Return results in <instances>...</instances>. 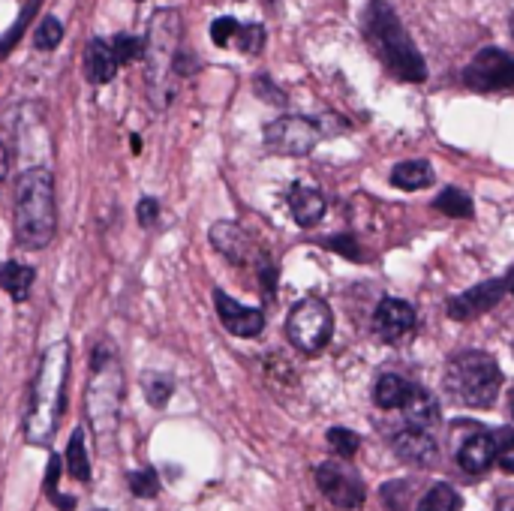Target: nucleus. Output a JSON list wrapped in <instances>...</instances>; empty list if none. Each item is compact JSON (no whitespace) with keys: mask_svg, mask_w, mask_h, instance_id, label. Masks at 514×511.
Segmentation results:
<instances>
[{"mask_svg":"<svg viewBox=\"0 0 514 511\" xmlns=\"http://www.w3.org/2000/svg\"><path fill=\"white\" fill-rule=\"evenodd\" d=\"M58 475H61V457H52V460H49V472H46V493H49V499H52L61 511H73V508H76V499H73V496H61V490H58Z\"/></svg>","mask_w":514,"mask_h":511,"instance_id":"c756f323","label":"nucleus"},{"mask_svg":"<svg viewBox=\"0 0 514 511\" xmlns=\"http://www.w3.org/2000/svg\"><path fill=\"white\" fill-rule=\"evenodd\" d=\"M64 40V28H61V22L58 19H52V16H46L43 22H40V28H37V34H34V46L40 49V52H52V49H58V43Z\"/></svg>","mask_w":514,"mask_h":511,"instance_id":"c85d7f7f","label":"nucleus"},{"mask_svg":"<svg viewBox=\"0 0 514 511\" xmlns=\"http://www.w3.org/2000/svg\"><path fill=\"white\" fill-rule=\"evenodd\" d=\"M214 307H217V316H220L223 328L229 334H235V337H259L262 328H265L262 310L247 307V304H238L223 289H214Z\"/></svg>","mask_w":514,"mask_h":511,"instance_id":"f8f14e48","label":"nucleus"},{"mask_svg":"<svg viewBox=\"0 0 514 511\" xmlns=\"http://www.w3.org/2000/svg\"><path fill=\"white\" fill-rule=\"evenodd\" d=\"M433 208L442 211V214H448V217H454V220H469V217H472V199H469L463 190H457V187H448V190L433 202Z\"/></svg>","mask_w":514,"mask_h":511,"instance_id":"393cba45","label":"nucleus"},{"mask_svg":"<svg viewBox=\"0 0 514 511\" xmlns=\"http://www.w3.org/2000/svg\"><path fill=\"white\" fill-rule=\"evenodd\" d=\"M394 451L406 460V463H418V466H430L439 457V448L433 442V436L427 430H415L406 427L394 436Z\"/></svg>","mask_w":514,"mask_h":511,"instance_id":"2eb2a0df","label":"nucleus"},{"mask_svg":"<svg viewBox=\"0 0 514 511\" xmlns=\"http://www.w3.org/2000/svg\"><path fill=\"white\" fill-rule=\"evenodd\" d=\"M238 49L247 52V55H259L265 49V28L262 25H247L238 31Z\"/></svg>","mask_w":514,"mask_h":511,"instance_id":"2f4dec72","label":"nucleus"},{"mask_svg":"<svg viewBox=\"0 0 514 511\" xmlns=\"http://www.w3.org/2000/svg\"><path fill=\"white\" fill-rule=\"evenodd\" d=\"M511 412H514V406H511Z\"/></svg>","mask_w":514,"mask_h":511,"instance_id":"37998d69","label":"nucleus"},{"mask_svg":"<svg viewBox=\"0 0 514 511\" xmlns=\"http://www.w3.org/2000/svg\"><path fill=\"white\" fill-rule=\"evenodd\" d=\"M373 43L397 79L415 82V85L427 79V64H424L421 52L415 49L412 37L406 34V28L394 16V10L388 4H382V0L373 7Z\"/></svg>","mask_w":514,"mask_h":511,"instance_id":"20e7f679","label":"nucleus"},{"mask_svg":"<svg viewBox=\"0 0 514 511\" xmlns=\"http://www.w3.org/2000/svg\"><path fill=\"white\" fill-rule=\"evenodd\" d=\"M409 391H412V385H409L403 376L385 373V376H379V382H376V388H373V400H376V406H382V409H403Z\"/></svg>","mask_w":514,"mask_h":511,"instance_id":"4be33fe9","label":"nucleus"},{"mask_svg":"<svg viewBox=\"0 0 514 511\" xmlns=\"http://www.w3.org/2000/svg\"><path fill=\"white\" fill-rule=\"evenodd\" d=\"M178 37H181V19L175 10H160L148 28L145 40V61H148V82L157 94L163 88V76L172 70V61L178 55Z\"/></svg>","mask_w":514,"mask_h":511,"instance_id":"0eeeda50","label":"nucleus"},{"mask_svg":"<svg viewBox=\"0 0 514 511\" xmlns=\"http://www.w3.org/2000/svg\"><path fill=\"white\" fill-rule=\"evenodd\" d=\"M208 238H211L214 250L223 253V256H226L229 262H235V265H250L253 259H259V250H256L253 235H250L244 226L232 223V220L214 223L211 232H208Z\"/></svg>","mask_w":514,"mask_h":511,"instance_id":"9b49d317","label":"nucleus"},{"mask_svg":"<svg viewBox=\"0 0 514 511\" xmlns=\"http://www.w3.org/2000/svg\"><path fill=\"white\" fill-rule=\"evenodd\" d=\"M316 484L328 496V502H334L337 508H346V511L361 508L364 499H367L361 475L346 460H325V463H319L316 466Z\"/></svg>","mask_w":514,"mask_h":511,"instance_id":"1a4fd4ad","label":"nucleus"},{"mask_svg":"<svg viewBox=\"0 0 514 511\" xmlns=\"http://www.w3.org/2000/svg\"><path fill=\"white\" fill-rule=\"evenodd\" d=\"M502 370L487 352H460L445 370L448 394L463 406H490L499 394Z\"/></svg>","mask_w":514,"mask_h":511,"instance_id":"39448f33","label":"nucleus"},{"mask_svg":"<svg viewBox=\"0 0 514 511\" xmlns=\"http://www.w3.org/2000/svg\"><path fill=\"white\" fill-rule=\"evenodd\" d=\"M319 139H322L319 124L310 118H301V115L277 118L262 133L265 148L271 154H280V157H307L319 145Z\"/></svg>","mask_w":514,"mask_h":511,"instance_id":"6e6552de","label":"nucleus"},{"mask_svg":"<svg viewBox=\"0 0 514 511\" xmlns=\"http://www.w3.org/2000/svg\"><path fill=\"white\" fill-rule=\"evenodd\" d=\"M67 370H70V343L58 340L43 352L40 370L34 376L31 403H28V415H25V439L31 445H49L61 424Z\"/></svg>","mask_w":514,"mask_h":511,"instance_id":"f257e3e1","label":"nucleus"},{"mask_svg":"<svg viewBox=\"0 0 514 511\" xmlns=\"http://www.w3.org/2000/svg\"><path fill=\"white\" fill-rule=\"evenodd\" d=\"M373 328L385 343H397L415 328V310L400 298H382L373 313Z\"/></svg>","mask_w":514,"mask_h":511,"instance_id":"4468645a","label":"nucleus"},{"mask_svg":"<svg viewBox=\"0 0 514 511\" xmlns=\"http://www.w3.org/2000/svg\"><path fill=\"white\" fill-rule=\"evenodd\" d=\"M136 217H139L142 226H154V223L160 220V202L151 199V196H145V199L136 205Z\"/></svg>","mask_w":514,"mask_h":511,"instance_id":"e433bc0d","label":"nucleus"},{"mask_svg":"<svg viewBox=\"0 0 514 511\" xmlns=\"http://www.w3.org/2000/svg\"><path fill=\"white\" fill-rule=\"evenodd\" d=\"M289 211L295 217L298 226H316L322 217H325V196L316 190V187H307V184H295L289 190Z\"/></svg>","mask_w":514,"mask_h":511,"instance_id":"f3484780","label":"nucleus"},{"mask_svg":"<svg viewBox=\"0 0 514 511\" xmlns=\"http://www.w3.org/2000/svg\"><path fill=\"white\" fill-rule=\"evenodd\" d=\"M511 37H514V16H511Z\"/></svg>","mask_w":514,"mask_h":511,"instance_id":"79ce46f5","label":"nucleus"},{"mask_svg":"<svg viewBox=\"0 0 514 511\" xmlns=\"http://www.w3.org/2000/svg\"><path fill=\"white\" fill-rule=\"evenodd\" d=\"M418 511H460V496L451 484H433L418 502Z\"/></svg>","mask_w":514,"mask_h":511,"instance_id":"b1692460","label":"nucleus"},{"mask_svg":"<svg viewBox=\"0 0 514 511\" xmlns=\"http://www.w3.org/2000/svg\"><path fill=\"white\" fill-rule=\"evenodd\" d=\"M505 292V280H487V283H478L454 298H448V316L463 322V319H475L487 310H493L499 304Z\"/></svg>","mask_w":514,"mask_h":511,"instance_id":"ddd939ff","label":"nucleus"},{"mask_svg":"<svg viewBox=\"0 0 514 511\" xmlns=\"http://www.w3.org/2000/svg\"><path fill=\"white\" fill-rule=\"evenodd\" d=\"M433 178L436 175H433V166L427 160H406V163H397L394 172H391V184L397 190H406V193L430 187Z\"/></svg>","mask_w":514,"mask_h":511,"instance_id":"aec40b11","label":"nucleus"},{"mask_svg":"<svg viewBox=\"0 0 514 511\" xmlns=\"http://www.w3.org/2000/svg\"><path fill=\"white\" fill-rule=\"evenodd\" d=\"M175 394V385L169 376H148L145 379V400L154 406V409H163Z\"/></svg>","mask_w":514,"mask_h":511,"instance_id":"cd10ccee","label":"nucleus"},{"mask_svg":"<svg viewBox=\"0 0 514 511\" xmlns=\"http://www.w3.org/2000/svg\"><path fill=\"white\" fill-rule=\"evenodd\" d=\"M91 373L94 376H91V385L85 394V409H88L91 427L97 433L109 436L118 427V412H121V400H124V373H121V364L109 343L94 349Z\"/></svg>","mask_w":514,"mask_h":511,"instance_id":"7ed1b4c3","label":"nucleus"},{"mask_svg":"<svg viewBox=\"0 0 514 511\" xmlns=\"http://www.w3.org/2000/svg\"><path fill=\"white\" fill-rule=\"evenodd\" d=\"M37 274L31 265H22V262H7L4 268H0V289H4L10 298L16 301H25L31 286H34Z\"/></svg>","mask_w":514,"mask_h":511,"instance_id":"412c9836","label":"nucleus"},{"mask_svg":"<svg viewBox=\"0 0 514 511\" xmlns=\"http://www.w3.org/2000/svg\"><path fill=\"white\" fill-rule=\"evenodd\" d=\"M238 31H241V25L235 22V19H229V16H223V19H217L214 25H211V40H214V46H229L235 37H238Z\"/></svg>","mask_w":514,"mask_h":511,"instance_id":"473e14b6","label":"nucleus"},{"mask_svg":"<svg viewBox=\"0 0 514 511\" xmlns=\"http://www.w3.org/2000/svg\"><path fill=\"white\" fill-rule=\"evenodd\" d=\"M112 49H115L118 67H124V64H133V61L145 58V43H142V40H136V37H115Z\"/></svg>","mask_w":514,"mask_h":511,"instance_id":"7c9ffc66","label":"nucleus"},{"mask_svg":"<svg viewBox=\"0 0 514 511\" xmlns=\"http://www.w3.org/2000/svg\"><path fill=\"white\" fill-rule=\"evenodd\" d=\"M328 445H331V451H334L340 460H349V457L358 454L361 439H358V433H352V430H346V427H331V430H328Z\"/></svg>","mask_w":514,"mask_h":511,"instance_id":"bb28decb","label":"nucleus"},{"mask_svg":"<svg viewBox=\"0 0 514 511\" xmlns=\"http://www.w3.org/2000/svg\"><path fill=\"white\" fill-rule=\"evenodd\" d=\"M496 460H499V466H502L505 472L514 475V436L502 439V445L496 448Z\"/></svg>","mask_w":514,"mask_h":511,"instance_id":"4c0bfd02","label":"nucleus"},{"mask_svg":"<svg viewBox=\"0 0 514 511\" xmlns=\"http://www.w3.org/2000/svg\"><path fill=\"white\" fill-rule=\"evenodd\" d=\"M403 415H406V424L415 427V430H427L439 421V403L436 397L427 391V388H418L412 385L406 403H403Z\"/></svg>","mask_w":514,"mask_h":511,"instance_id":"6ab92c4d","label":"nucleus"},{"mask_svg":"<svg viewBox=\"0 0 514 511\" xmlns=\"http://www.w3.org/2000/svg\"><path fill=\"white\" fill-rule=\"evenodd\" d=\"M55 184L52 172L37 166L16 184V238L28 250H43L55 235Z\"/></svg>","mask_w":514,"mask_h":511,"instance_id":"f03ea898","label":"nucleus"},{"mask_svg":"<svg viewBox=\"0 0 514 511\" xmlns=\"http://www.w3.org/2000/svg\"><path fill=\"white\" fill-rule=\"evenodd\" d=\"M496 460V439L487 436V433H472L466 436V442L460 445L457 451V463L463 472L469 475H481L484 469H490Z\"/></svg>","mask_w":514,"mask_h":511,"instance_id":"dca6fc26","label":"nucleus"},{"mask_svg":"<svg viewBox=\"0 0 514 511\" xmlns=\"http://www.w3.org/2000/svg\"><path fill=\"white\" fill-rule=\"evenodd\" d=\"M10 166H13V157H10V148L0 142V181L10 175Z\"/></svg>","mask_w":514,"mask_h":511,"instance_id":"ea45409f","label":"nucleus"},{"mask_svg":"<svg viewBox=\"0 0 514 511\" xmlns=\"http://www.w3.org/2000/svg\"><path fill=\"white\" fill-rule=\"evenodd\" d=\"M67 472L76 478V481H88L91 478V460H88V451H85V433L76 430L70 436V445H67Z\"/></svg>","mask_w":514,"mask_h":511,"instance_id":"5701e85b","label":"nucleus"},{"mask_svg":"<svg viewBox=\"0 0 514 511\" xmlns=\"http://www.w3.org/2000/svg\"><path fill=\"white\" fill-rule=\"evenodd\" d=\"M118 73V58H115V49L112 43L106 40H91L88 49H85V76L91 85H106L112 82Z\"/></svg>","mask_w":514,"mask_h":511,"instance_id":"a211bd4d","label":"nucleus"},{"mask_svg":"<svg viewBox=\"0 0 514 511\" xmlns=\"http://www.w3.org/2000/svg\"><path fill=\"white\" fill-rule=\"evenodd\" d=\"M463 85L478 94L514 88V58L502 49H481L466 67Z\"/></svg>","mask_w":514,"mask_h":511,"instance_id":"9d476101","label":"nucleus"},{"mask_svg":"<svg viewBox=\"0 0 514 511\" xmlns=\"http://www.w3.org/2000/svg\"><path fill=\"white\" fill-rule=\"evenodd\" d=\"M127 484H130V493L139 496V499H154V496L160 493V478H157V472H154L151 466L133 469V472L127 475Z\"/></svg>","mask_w":514,"mask_h":511,"instance_id":"a878e982","label":"nucleus"},{"mask_svg":"<svg viewBox=\"0 0 514 511\" xmlns=\"http://www.w3.org/2000/svg\"><path fill=\"white\" fill-rule=\"evenodd\" d=\"M331 334H334V316L322 298L310 295L292 307V313L286 319V337L295 349L313 355L328 346Z\"/></svg>","mask_w":514,"mask_h":511,"instance_id":"423d86ee","label":"nucleus"},{"mask_svg":"<svg viewBox=\"0 0 514 511\" xmlns=\"http://www.w3.org/2000/svg\"><path fill=\"white\" fill-rule=\"evenodd\" d=\"M256 94L262 97V100H268V103H274V106H286V97H283V91H277V85L268 79V76H256Z\"/></svg>","mask_w":514,"mask_h":511,"instance_id":"c9c22d12","label":"nucleus"},{"mask_svg":"<svg viewBox=\"0 0 514 511\" xmlns=\"http://www.w3.org/2000/svg\"><path fill=\"white\" fill-rule=\"evenodd\" d=\"M505 292H511V295H514V268H511L508 280H505Z\"/></svg>","mask_w":514,"mask_h":511,"instance_id":"a19ab883","label":"nucleus"},{"mask_svg":"<svg viewBox=\"0 0 514 511\" xmlns=\"http://www.w3.org/2000/svg\"><path fill=\"white\" fill-rule=\"evenodd\" d=\"M325 247L334 250V253H340V256H346V259H361L358 241H355L352 235H334V238L325 241Z\"/></svg>","mask_w":514,"mask_h":511,"instance_id":"72a5a7b5","label":"nucleus"},{"mask_svg":"<svg viewBox=\"0 0 514 511\" xmlns=\"http://www.w3.org/2000/svg\"><path fill=\"white\" fill-rule=\"evenodd\" d=\"M259 280H262V295L271 301L274 289H277V268L268 256H259Z\"/></svg>","mask_w":514,"mask_h":511,"instance_id":"f704fd0d","label":"nucleus"},{"mask_svg":"<svg viewBox=\"0 0 514 511\" xmlns=\"http://www.w3.org/2000/svg\"><path fill=\"white\" fill-rule=\"evenodd\" d=\"M196 67H199V64H196V55L190 58L187 52H178L175 61H172V70H175L178 76H190V73H196Z\"/></svg>","mask_w":514,"mask_h":511,"instance_id":"58836bf2","label":"nucleus"}]
</instances>
